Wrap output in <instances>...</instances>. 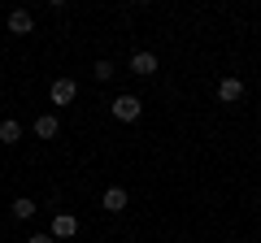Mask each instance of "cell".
I'll return each instance as SVG.
<instances>
[{"label":"cell","instance_id":"8992f818","mask_svg":"<svg viewBox=\"0 0 261 243\" xmlns=\"http://www.w3.org/2000/svg\"><path fill=\"white\" fill-rule=\"evenodd\" d=\"M35 135L39 139H57V135H61V122H57L53 113H39L35 117Z\"/></svg>","mask_w":261,"mask_h":243},{"label":"cell","instance_id":"3957f363","mask_svg":"<svg viewBox=\"0 0 261 243\" xmlns=\"http://www.w3.org/2000/svg\"><path fill=\"white\" fill-rule=\"evenodd\" d=\"M79 234V217L74 213H57L53 217V239H74Z\"/></svg>","mask_w":261,"mask_h":243},{"label":"cell","instance_id":"6da1fadb","mask_svg":"<svg viewBox=\"0 0 261 243\" xmlns=\"http://www.w3.org/2000/svg\"><path fill=\"white\" fill-rule=\"evenodd\" d=\"M140 113H144V100L140 96H118V100H113V117L118 122H140Z\"/></svg>","mask_w":261,"mask_h":243},{"label":"cell","instance_id":"277c9868","mask_svg":"<svg viewBox=\"0 0 261 243\" xmlns=\"http://www.w3.org/2000/svg\"><path fill=\"white\" fill-rule=\"evenodd\" d=\"M218 100L222 104H240L244 100V83L240 78H218Z\"/></svg>","mask_w":261,"mask_h":243},{"label":"cell","instance_id":"52a82bcc","mask_svg":"<svg viewBox=\"0 0 261 243\" xmlns=\"http://www.w3.org/2000/svg\"><path fill=\"white\" fill-rule=\"evenodd\" d=\"M31 26H35V18H31L27 9H13L9 13V31H13V35H31Z\"/></svg>","mask_w":261,"mask_h":243},{"label":"cell","instance_id":"4fadbf2b","mask_svg":"<svg viewBox=\"0 0 261 243\" xmlns=\"http://www.w3.org/2000/svg\"><path fill=\"white\" fill-rule=\"evenodd\" d=\"M257 208H261V200H257Z\"/></svg>","mask_w":261,"mask_h":243},{"label":"cell","instance_id":"9c48e42d","mask_svg":"<svg viewBox=\"0 0 261 243\" xmlns=\"http://www.w3.org/2000/svg\"><path fill=\"white\" fill-rule=\"evenodd\" d=\"M9 208H13V217H18V222H27V217H35V213H39V204H35L31 196H18Z\"/></svg>","mask_w":261,"mask_h":243},{"label":"cell","instance_id":"ba28073f","mask_svg":"<svg viewBox=\"0 0 261 243\" xmlns=\"http://www.w3.org/2000/svg\"><path fill=\"white\" fill-rule=\"evenodd\" d=\"M130 70H135V74H144V78L157 74V56H152V52H135V56H130Z\"/></svg>","mask_w":261,"mask_h":243},{"label":"cell","instance_id":"5b68a950","mask_svg":"<svg viewBox=\"0 0 261 243\" xmlns=\"http://www.w3.org/2000/svg\"><path fill=\"white\" fill-rule=\"evenodd\" d=\"M126 204H130L126 187H109V191H105V196H100V208H105V213H122V208H126Z\"/></svg>","mask_w":261,"mask_h":243},{"label":"cell","instance_id":"7c38bea8","mask_svg":"<svg viewBox=\"0 0 261 243\" xmlns=\"http://www.w3.org/2000/svg\"><path fill=\"white\" fill-rule=\"evenodd\" d=\"M27 243H57V239H53V234H31Z\"/></svg>","mask_w":261,"mask_h":243},{"label":"cell","instance_id":"8fae6325","mask_svg":"<svg viewBox=\"0 0 261 243\" xmlns=\"http://www.w3.org/2000/svg\"><path fill=\"white\" fill-rule=\"evenodd\" d=\"M92 74H96V83H109V78H113V61H96Z\"/></svg>","mask_w":261,"mask_h":243},{"label":"cell","instance_id":"30bf717a","mask_svg":"<svg viewBox=\"0 0 261 243\" xmlns=\"http://www.w3.org/2000/svg\"><path fill=\"white\" fill-rule=\"evenodd\" d=\"M18 139H22V122L5 117V122H0V143H18Z\"/></svg>","mask_w":261,"mask_h":243},{"label":"cell","instance_id":"7a4b0ae2","mask_svg":"<svg viewBox=\"0 0 261 243\" xmlns=\"http://www.w3.org/2000/svg\"><path fill=\"white\" fill-rule=\"evenodd\" d=\"M74 96H79L74 78H57V83L48 87V100H53V104H74Z\"/></svg>","mask_w":261,"mask_h":243}]
</instances>
